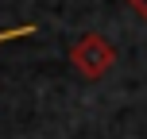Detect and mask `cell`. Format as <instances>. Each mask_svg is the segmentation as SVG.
I'll use <instances>...</instances> for the list:
<instances>
[{
	"label": "cell",
	"mask_w": 147,
	"mask_h": 139,
	"mask_svg": "<svg viewBox=\"0 0 147 139\" xmlns=\"http://www.w3.org/2000/svg\"><path fill=\"white\" fill-rule=\"evenodd\" d=\"M128 4H132V8H136V12H140V15H143V19H147V0H128Z\"/></svg>",
	"instance_id": "7a4b0ae2"
},
{
	"label": "cell",
	"mask_w": 147,
	"mask_h": 139,
	"mask_svg": "<svg viewBox=\"0 0 147 139\" xmlns=\"http://www.w3.org/2000/svg\"><path fill=\"white\" fill-rule=\"evenodd\" d=\"M35 27H8V31H0V46L4 43H12V39H23V35H31Z\"/></svg>",
	"instance_id": "6da1fadb"
}]
</instances>
